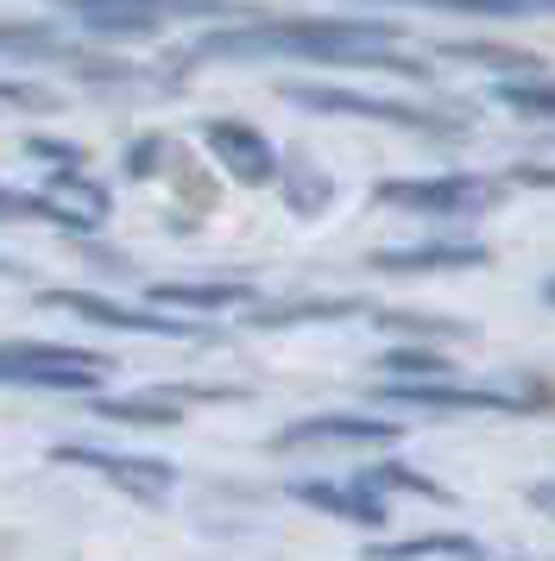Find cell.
<instances>
[{
    "mask_svg": "<svg viewBox=\"0 0 555 561\" xmlns=\"http://www.w3.org/2000/svg\"><path fill=\"white\" fill-rule=\"evenodd\" d=\"M252 57L373 64V70H398V77H429L417 57H398L392 20H247V26H215L183 51V64H252Z\"/></svg>",
    "mask_w": 555,
    "mask_h": 561,
    "instance_id": "1",
    "label": "cell"
},
{
    "mask_svg": "<svg viewBox=\"0 0 555 561\" xmlns=\"http://www.w3.org/2000/svg\"><path fill=\"white\" fill-rule=\"evenodd\" d=\"M284 102L309 107V114H341V121H378V127L423 133V139H461L467 133V107H417V102H392V95L328 89V82H291Z\"/></svg>",
    "mask_w": 555,
    "mask_h": 561,
    "instance_id": "2",
    "label": "cell"
},
{
    "mask_svg": "<svg viewBox=\"0 0 555 561\" xmlns=\"http://www.w3.org/2000/svg\"><path fill=\"white\" fill-rule=\"evenodd\" d=\"M385 208L423 215V221H454V215H486L511 196V178H474V171H442V178H392L373 190Z\"/></svg>",
    "mask_w": 555,
    "mask_h": 561,
    "instance_id": "3",
    "label": "cell"
},
{
    "mask_svg": "<svg viewBox=\"0 0 555 561\" xmlns=\"http://www.w3.org/2000/svg\"><path fill=\"white\" fill-rule=\"evenodd\" d=\"M114 373V359L95 347H64V341H7L0 347V385L25 391H95Z\"/></svg>",
    "mask_w": 555,
    "mask_h": 561,
    "instance_id": "4",
    "label": "cell"
},
{
    "mask_svg": "<svg viewBox=\"0 0 555 561\" xmlns=\"http://www.w3.org/2000/svg\"><path fill=\"white\" fill-rule=\"evenodd\" d=\"M57 7H70L89 38H139L183 13H222L227 0H57Z\"/></svg>",
    "mask_w": 555,
    "mask_h": 561,
    "instance_id": "5",
    "label": "cell"
},
{
    "mask_svg": "<svg viewBox=\"0 0 555 561\" xmlns=\"http://www.w3.org/2000/svg\"><path fill=\"white\" fill-rule=\"evenodd\" d=\"M0 57H25V64H76L89 82H126V64H107V57L70 45L57 26L45 20H0Z\"/></svg>",
    "mask_w": 555,
    "mask_h": 561,
    "instance_id": "6",
    "label": "cell"
},
{
    "mask_svg": "<svg viewBox=\"0 0 555 561\" xmlns=\"http://www.w3.org/2000/svg\"><path fill=\"white\" fill-rule=\"evenodd\" d=\"M50 460H64V467H89V473H101L107 485H121V492H133V499H165V492L177 485L171 460L121 455V448H89V442H64V448H50Z\"/></svg>",
    "mask_w": 555,
    "mask_h": 561,
    "instance_id": "7",
    "label": "cell"
},
{
    "mask_svg": "<svg viewBox=\"0 0 555 561\" xmlns=\"http://www.w3.org/2000/svg\"><path fill=\"white\" fill-rule=\"evenodd\" d=\"M385 398L404 410H499V416H518L530 410L536 398H518V391H486V385H454V373L442 379H392L385 385Z\"/></svg>",
    "mask_w": 555,
    "mask_h": 561,
    "instance_id": "8",
    "label": "cell"
},
{
    "mask_svg": "<svg viewBox=\"0 0 555 561\" xmlns=\"http://www.w3.org/2000/svg\"><path fill=\"white\" fill-rule=\"evenodd\" d=\"M202 146L234 183H278V152L252 121H202Z\"/></svg>",
    "mask_w": 555,
    "mask_h": 561,
    "instance_id": "9",
    "label": "cell"
},
{
    "mask_svg": "<svg viewBox=\"0 0 555 561\" xmlns=\"http://www.w3.org/2000/svg\"><path fill=\"white\" fill-rule=\"evenodd\" d=\"M38 304L45 309H70V316H89V322H101V329L202 341V329H190V322H171V316H158V309H121V304H107V297H89V290H38Z\"/></svg>",
    "mask_w": 555,
    "mask_h": 561,
    "instance_id": "10",
    "label": "cell"
},
{
    "mask_svg": "<svg viewBox=\"0 0 555 561\" xmlns=\"http://www.w3.org/2000/svg\"><path fill=\"white\" fill-rule=\"evenodd\" d=\"M398 423H378V416H303L291 430L272 435L278 455H297V448H366V442H392Z\"/></svg>",
    "mask_w": 555,
    "mask_h": 561,
    "instance_id": "11",
    "label": "cell"
},
{
    "mask_svg": "<svg viewBox=\"0 0 555 561\" xmlns=\"http://www.w3.org/2000/svg\"><path fill=\"white\" fill-rule=\"evenodd\" d=\"M486 259L492 253L479 240H429V247H378L366 265L373 272H474Z\"/></svg>",
    "mask_w": 555,
    "mask_h": 561,
    "instance_id": "12",
    "label": "cell"
},
{
    "mask_svg": "<svg viewBox=\"0 0 555 561\" xmlns=\"http://www.w3.org/2000/svg\"><path fill=\"white\" fill-rule=\"evenodd\" d=\"M291 499H303V505H316V511H335V517H348V524H360V530H378V524H385V499H378L360 473H353V485L297 480L291 485Z\"/></svg>",
    "mask_w": 555,
    "mask_h": 561,
    "instance_id": "13",
    "label": "cell"
},
{
    "mask_svg": "<svg viewBox=\"0 0 555 561\" xmlns=\"http://www.w3.org/2000/svg\"><path fill=\"white\" fill-rule=\"evenodd\" d=\"M101 423H133V430H171L177 423V398L165 391H139V398H95Z\"/></svg>",
    "mask_w": 555,
    "mask_h": 561,
    "instance_id": "14",
    "label": "cell"
},
{
    "mask_svg": "<svg viewBox=\"0 0 555 561\" xmlns=\"http://www.w3.org/2000/svg\"><path fill=\"white\" fill-rule=\"evenodd\" d=\"M151 304H177V309H202V316H215V309H234V304H252V284H151Z\"/></svg>",
    "mask_w": 555,
    "mask_h": 561,
    "instance_id": "15",
    "label": "cell"
},
{
    "mask_svg": "<svg viewBox=\"0 0 555 561\" xmlns=\"http://www.w3.org/2000/svg\"><path fill=\"white\" fill-rule=\"evenodd\" d=\"M499 102L524 121H555V77L536 70V77H505L499 82Z\"/></svg>",
    "mask_w": 555,
    "mask_h": 561,
    "instance_id": "16",
    "label": "cell"
},
{
    "mask_svg": "<svg viewBox=\"0 0 555 561\" xmlns=\"http://www.w3.org/2000/svg\"><path fill=\"white\" fill-rule=\"evenodd\" d=\"M335 316H360V297H309V304L252 309V322H265V329H291V322H335Z\"/></svg>",
    "mask_w": 555,
    "mask_h": 561,
    "instance_id": "17",
    "label": "cell"
},
{
    "mask_svg": "<svg viewBox=\"0 0 555 561\" xmlns=\"http://www.w3.org/2000/svg\"><path fill=\"white\" fill-rule=\"evenodd\" d=\"M442 57H454V64H486L492 77H536L543 70V57L505 51V45H442Z\"/></svg>",
    "mask_w": 555,
    "mask_h": 561,
    "instance_id": "18",
    "label": "cell"
},
{
    "mask_svg": "<svg viewBox=\"0 0 555 561\" xmlns=\"http://www.w3.org/2000/svg\"><path fill=\"white\" fill-rule=\"evenodd\" d=\"M373 556H486V542H474V536L461 530H442V536H404V542H373Z\"/></svg>",
    "mask_w": 555,
    "mask_h": 561,
    "instance_id": "19",
    "label": "cell"
},
{
    "mask_svg": "<svg viewBox=\"0 0 555 561\" xmlns=\"http://www.w3.org/2000/svg\"><path fill=\"white\" fill-rule=\"evenodd\" d=\"M410 7H442V13H474V20H536V13H555V0H410Z\"/></svg>",
    "mask_w": 555,
    "mask_h": 561,
    "instance_id": "20",
    "label": "cell"
},
{
    "mask_svg": "<svg viewBox=\"0 0 555 561\" xmlns=\"http://www.w3.org/2000/svg\"><path fill=\"white\" fill-rule=\"evenodd\" d=\"M278 183H284V203L297 208V215H322L335 203V183L316 164H291V171H278Z\"/></svg>",
    "mask_w": 555,
    "mask_h": 561,
    "instance_id": "21",
    "label": "cell"
},
{
    "mask_svg": "<svg viewBox=\"0 0 555 561\" xmlns=\"http://www.w3.org/2000/svg\"><path fill=\"white\" fill-rule=\"evenodd\" d=\"M360 480L373 485V492H417V499H435V505H449V492L429 480V473H417V467H398V460H385V467H366Z\"/></svg>",
    "mask_w": 555,
    "mask_h": 561,
    "instance_id": "22",
    "label": "cell"
},
{
    "mask_svg": "<svg viewBox=\"0 0 555 561\" xmlns=\"http://www.w3.org/2000/svg\"><path fill=\"white\" fill-rule=\"evenodd\" d=\"M0 221H57V203L45 190H7L0 183Z\"/></svg>",
    "mask_w": 555,
    "mask_h": 561,
    "instance_id": "23",
    "label": "cell"
},
{
    "mask_svg": "<svg viewBox=\"0 0 555 561\" xmlns=\"http://www.w3.org/2000/svg\"><path fill=\"white\" fill-rule=\"evenodd\" d=\"M378 373H404V379H442V373H454L442 354H423V347H398V354L378 359Z\"/></svg>",
    "mask_w": 555,
    "mask_h": 561,
    "instance_id": "24",
    "label": "cell"
},
{
    "mask_svg": "<svg viewBox=\"0 0 555 561\" xmlns=\"http://www.w3.org/2000/svg\"><path fill=\"white\" fill-rule=\"evenodd\" d=\"M57 95L32 89V82H0V107H50Z\"/></svg>",
    "mask_w": 555,
    "mask_h": 561,
    "instance_id": "25",
    "label": "cell"
},
{
    "mask_svg": "<svg viewBox=\"0 0 555 561\" xmlns=\"http://www.w3.org/2000/svg\"><path fill=\"white\" fill-rule=\"evenodd\" d=\"M530 505H543V511H555V485H530Z\"/></svg>",
    "mask_w": 555,
    "mask_h": 561,
    "instance_id": "26",
    "label": "cell"
},
{
    "mask_svg": "<svg viewBox=\"0 0 555 561\" xmlns=\"http://www.w3.org/2000/svg\"><path fill=\"white\" fill-rule=\"evenodd\" d=\"M543 304H555V278H550V284H543Z\"/></svg>",
    "mask_w": 555,
    "mask_h": 561,
    "instance_id": "27",
    "label": "cell"
}]
</instances>
